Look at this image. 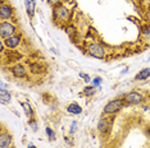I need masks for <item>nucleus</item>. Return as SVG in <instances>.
Returning a JSON list of instances; mask_svg holds the SVG:
<instances>
[{
  "mask_svg": "<svg viewBox=\"0 0 150 148\" xmlns=\"http://www.w3.org/2000/svg\"><path fill=\"white\" fill-rule=\"evenodd\" d=\"M11 72H12V74L16 77V78H25V77L27 75L26 68L23 66V64H16V65H13Z\"/></svg>",
  "mask_w": 150,
  "mask_h": 148,
  "instance_id": "8",
  "label": "nucleus"
},
{
  "mask_svg": "<svg viewBox=\"0 0 150 148\" xmlns=\"http://www.w3.org/2000/svg\"><path fill=\"white\" fill-rule=\"evenodd\" d=\"M12 17H13L12 6L3 1L1 5H0V19H1V22L3 21H11Z\"/></svg>",
  "mask_w": 150,
  "mask_h": 148,
  "instance_id": "6",
  "label": "nucleus"
},
{
  "mask_svg": "<svg viewBox=\"0 0 150 148\" xmlns=\"http://www.w3.org/2000/svg\"><path fill=\"white\" fill-rule=\"evenodd\" d=\"M67 111L71 115H80V114H82V107L77 102H71L69 105H67Z\"/></svg>",
  "mask_w": 150,
  "mask_h": 148,
  "instance_id": "12",
  "label": "nucleus"
},
{
  "mask_svg": "<svg viewBox=\"0 0 150 148\" xmlns=\"http://www.w3.org/2000/svg\"><path fill=\"white\" fill-rule=\"evenodd\" d=\"M25 8L26 13L30 18H33L36 12V0H25Z\"/></svg>",
  "mask_w": 150,
  "mask_h": 148,
  "instance_id": "11",
  "label": "nucleus"
},
{
  "mask_svg": "<svg viewBox=\"0 0 150 148\" xmlns=\"http://www.w3.org/2000/svg\"><path fill=\"white\" fill-rule=\"evenodd\" d=\"M11 146H12V135L3 129L1 134H0V147L1 148H11Z\"/></svg>",
  "mask_w": 150,
  "mask_h": 148,
  "instance_id": "7",
  "label": "nucleus"
},
{
  "mask_svg": "<svg viewBox=\"0 0 150 148\" xmlns=\"http://www.w3.org/2000/svg\"><path fill=\"white\" fill-rule=\"evenodd\" d=\"M142 33L146 38H150V26H144L142 27Z\"/></svg>",
  "mask_w": 150,
  "mask_h": 148,
  "instance_id": "20",
  "label": "nucleus"
},
{
  "mask_svg": "<svg viewBox=\"0 0 150 148\" xmlns=\"http://www.w3.org/2000/svg\"><path fill=\"white\" fill-rule=\"evenodd\" d=\"M21 106L23 107V110H25V114L28 116V119L33 117V110H32L31 105H30V102H22Z\"/></svg>",
  "mask_w": 150,
  "mask_h": 148,
  "instance_id": "15",
  "label": "nucleus"
},
{
  "mask_svg": "<svg viewBox=\"0 0 150 148\" xmlns=\"http://www.w3.org/2000/svg\"><path fill=\"white\" fill-rule=\"evenodd\" d=\"M110 128H112V124H110V121H109V119H107V117H101V119L99 120V123H98V130L101 134L108 133L109 130H110Z\"/></svg>",
  "mask_w": 150,
  "mask_h": 148,
  "instance_id": "10",
  "label": "nucleus"
},
{
  "mask_svg": "<svg viewBox=\"0 0 150 148\" xmlns=\"http://www.w3.org/2000/svg\"><path fill=\"white\" fill-rule=\"evenodd\" d=\"M45 132H46V135H47V138H49L50 140H54V139H55V133H54V130H53L50 126H46V128H45Z\"/></svg>",
  "mask_w": 150,
  "mask_h": 148,
  "instance_id": "17",
  "label": "nucleus"
},
{
  "mask_svg": "<svg viewBox=\"0 0 150 148\" xmlns=\"http://www.w3.org/2000/svg\"><path fill=\"white\" fill-rule=\"evenodd\" d=\"M0 101L1 103H9L12 101V95L8 89H0Z\"/></svg>",
  "mask_w": 150,
  "mask_h": 148,
  "instance_id": "14",
  "label": "nucleus"
},
{
  "mask_svg": "<svg viewBox=\"0 0 150 148\" xmlns=\"http://www.w3.org/2000/svg\"><path fill=\"white\" fill-rule=\"evenodd\" d=\"M16 32H17V27L11 21H3L0 23V37H1L3 41L14 36Z\"/></svg>",
  "mask_w": 150,
  "mask_h": 148,
  "instance_id": "2",
  "label": "nucleus"
},
{
  "mask_svg": "<svg viewBox=\"0 0 150 148\" xmlns=\"http://www.w3.org/2000/svg\"><path fill=\"white\" fill-rule=\"evenodd\" d=\"M50 50H52V51H53L54 54H55V55H58V52H57V50H55V49H50Z\"/></svg>",
  "mask_w": 150,
  "mask_h": 148,
  "instance_id": "26",
  "label": "nucleus"
},
{
  "mask_svg": "<svg viewBox=\"0 0 150 148\" xmlns=\"http://www.w3.org/2000/svg\"><path fill=\"white\" fill-rule=\"evenodd\" d=\"M21 40H22L21 35H14V36L9 37V38L4 40V43H5V46L8 49H16L17 46L21 43Z\"/></svg>",
  "mask_w": 150,
  "mask_h": 148,
  "instance_id": "9",
  "label": "nucleus"
},
{
  "mask_svg": "<svg viewBox=\"0 0 150 148\" xmlns=\"http://www.w3.org/2000/svg\"><path fill=\"white\" fill-rule=\"evenodd\" d=\"M101 82H103V79H101L100 77H95V78H94L93 80H91V84L95 86V87H100Z\"/></svg>",
  "mask_w": 150,
  "mask_h": 148,
  "instance_id": "19",
  "label": "nucleus"
},
{
  "mask_svg": "<svg viewBox=\"0 0 150 148\" xmlns=\"http://www.w3.org/2000/svg\"><path fill=\"white\" fill-rule=\"evenodd\" d=\"M71 17V12L63 4L54 6V19L58 22H67Z\"/></svg>",
  "mask_w": 150,
  "mask_h": 148,
  "instance_id": "4",
  "label": "nucleus"
},
{
  "mask_svg": "<svg viewBox=\"0 0 150 148\" xmlns=\"http://www.w3.org/2000/svg\"><path fill=\"white\" fill-rule=\"evenodd\" d=\"M78 75H80V78H82V79L85 80V83H90V82H91V78L87 75L86 73H82V72H81L80 74H78Z\"/></svg>",
  "mask_w": 150,
  "mask_h": 148,
  "instance_id": "21",
  "label": "nucleus"
},
{
  "mask_svg": "<svg viewBox=\"0 0 150 148\" xmlns=\"http://www.w3.org/2000/svg\"><path fill=\"white\" fill-rule=\"evenodd\" d=\"M150 77V68H144L135 75V80H145Z\"/></svg>",
  "mask_w": 150,
  "mask_h": 148,
  "instance_id": "13",
  "label": "nucleus"
},
{
  "mask_svg": "<svg viewBox=\"0 0 150 148\" xmlns=\"http://www.w3.org/2000/svg\"><path fill=\"white\" fill-rule=\"evenodd\" d=\"M27 148H37V147H36L33 143H28V146H27Z\"/></svg>",
  "mask_w": 150,
  "mask_h": 148,
  "instance_id": "25",
  "label": "nucleus"
},
{
  "mask_svg": "<svg viewBox=\"0 0 150 148\" xmlns=\"http://www.w3.org/2000/svg\"><path fill=\"white\" fill-rule=\"evenodd\" d=\"M77 130V121H72V124H71V128H69V134L72 135V134L76 133Z\"/></svg>",
  "mask_w": 150,
  "mask_h": 148,
  "instance_id": "22",
  "label": "nucleus"
},
{
  "mask_svg": "<svg viewBox=\"0 0 150 148\" xmlns=\"http://www.w3.org/2000/svg\"><path fill=\"white\" fill-rule=\"evenodd\" d=\"M0 89H6V83L5 82H1V84H0Z\"/></svg>",
  "mask_w": 150,
  "mask_h": 148,
  "instance_id": "24",
  "label": "nucleus"
},
{
  "mask_svg": "<svg viewBox=\"0 0 150 148\" xmlns=\"http://www.w3.org/2000/svg\"><path fill=\"white\" fill-rule=\"evenodd\" d=\"M87 54L95 59H104L105 58V50L99 42L87 43Z\"/></svg>",
  "mask_w": 150,
  "mask_h": 148,
  "instance_id": "3",
  "label": "nucleus"
},
{
  "mask_svg": "<svg viewBox=\"0 0 150 148\" xmlns=\"http://www.w3.org/2000/svg\"><path fill=\"white\" fill-rule=\"evenodd\" d=\"M60 1H62V0H47V3H49L50 5H53V6L59 5V4H60Z\"/></svg>",
  "mask_w": 150,
  "mask_h": 148,
  "instance_id": "23",
  "label": "nucleus"
},
{
  "mask_svg": "<svg viewBox=\"0 0 150 148\" xmlns=\"http://www.w3.org/2000/svg\"><path fill=\"white\" fill-rule=\"evenodd\" d=\"M40 1H45V0H40Z\"/></svg>",
  "mask_w": 150,
  "mask_h": 148,
  "instance_id": "27",
  "label": "nucleus"
},
{
  "mask_svg": "<svg viewBox=\"0 0 150 148\" xmlns=\"http://www.w3.org/2000/svg\"><path fill=\"white\" fill-rule=\"evenodd\" d=\"M149 134H150V129H149Z\"/></svg>",
  "mask_w": 150,
  "mask_h": 148,
  "instance_id": "28",
  "label": "nucleus"
},
{
  "mask_svg": "<svg viewBox=\"0 0 150 148\" xmlns=\"http://www.w3.org/2000/svg\"><path fill=\"white\" fill-rule=\"evenodd\" d=\"M125 102L128 103V105H139V103L142 102V100H144V97H142L141 93L139 92H129V93H126L125 97H123Z\"/></svg>",
  "mask_w": 150,
  "mask_h": 148,
  "instance_id": "5",
  "label": "nucleus"
},
{
  "mask_svg": "<svg viewBox=\"0 0 150 148\" xmlns=\"http://www.w3.org/2000/svg\"><path fill=\"white\" fill-rule=\"evenodd\" d=\"M125 100L123 98H114L110 100L109 102H107V105L103 109V114L104 115H114V114L119 112L125 106Z\"/></svg>",
  "mask_w": 150,
  "mask_h": 148,
  "instance_id": "1",
  "label": "nucleus"
},
{
  "mask_svg": "<svg viewBox=\"0 0 150 148\" xmlns=\"http://www.w3.org/2000/svg\"><path fill=\"white\" fill-rule=\"evenodd\" d=\"M28 125H30V128H31L33 132H37V129H39V126H37V121H36V119H33V117H31V119H28Z\"/></svg>",
  "mask_w": 150,
  "mask_h": 148,
  "instance_id": "18",
  "label": "nucleus"
},
{
  "mask_svg": "<svg viewBox=\"0 0 150 148\" xmlns=\"http://www.w3.org/2000/svg\"><path fill=\"white\" fill-rule=\"evenodd\" d=\"M95 92H96V87L95 86H86L83 88V91H82V93L85 96H87V97H90V96H94L95 95Z\"/></svg>",
  "mask_w": 150,
  "mask_h": 148,
  "instance_id": "16",
  "label": "nucleus"
}]
</instances>
